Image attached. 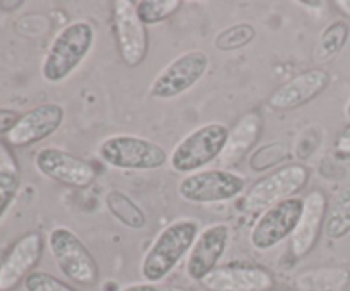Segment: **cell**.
<instances>
[{"label": "cell", "mask_w": 350, "mask_h": 291, "mask_svg": "<svg viewBox=\"0 0 350 291\" xmlns=\"http://www.w3.org/2000/svg\"><path fill=\"white\" fill-rule=\"evenodd\" d=\"M344 291H350V277H349V281H347V283H345V288H344Z\"/></svg>", "instance_id": "obj_34"}, {"label": "cell", "mask_w": 350, "mask_h": 291, "mask_svg": "<svg viewBox=\"0 0 350 291\" xmlns=\"http://www.w3.org/2000/svg\"><path fill=\"white\" fill-rule=\"evenodd\" d=\"M231 240V226L215 223L198 233L187 259V274L195 283H202L214 269H217Z\"/></svg>", "instance_id": "obj_14"}, {"label": "cell", "mask_w": 350, "mask_h": 291, "mask_svg": "<svg viewBox=\"0 0 350 291\" xmlns=\"http://www.w3.org/2000/svg\"><path fill=\"white\" fill-rule=\"evenodd\" d=\"M323 231L330 240H342L350 233V184L328 202Z\"/></svg>", "instance_id": "obj_20"}, {"label": "cell", "mask_w": 350, "mask_h": 291, "mask_svg": "<svg viewBox=\"0 0 350 291\" xmlns=\"http://www.w3.org/2000/svg\"><path fill=\"white\" fill-rule=\"evenodd\" d=\"M23 0H14V2H0V10H5V12H14L19 7H23Z\"/></svg>", "instance_id": "obj_30"}, {"label": "cell", "mask_w": 350, "mask_h": 291, "mask_svg": "<svg viewBox=\"0 0 350 291\" xmlns=\"http://www.w3.org/2000/svg\"><path fill=\"white\" fill-rule=\"evenodd\" d=\"M46 246L60 273L79 286L91 288L99 281V266L77 233L57 226L48 233Z\"/></svg>", "instance_id": "obj_5"}, {"label": "cell", "mask_w": 350, "mask_h": 291, "mask_svg": "<svg viewBox=\"0 0 350 291\" xmlns=\"http://www.w3.org/2000/svg\"><path fill=\"white\" fill-rule=\"evenodd\" d=\"M303 5H310V7H323L325 2H301Z\"/></svg>", "instance_id": "obj_32"}, {"label": "cell", "mask_w": 350, "mask_h": 291, "mask_svg": "<svg viewBox=\"0 0 350 291\" xmlns=\"http://www.w3.org/2000/svg\"><path fill=\"white\" fill-rule=\"evenodd\" d=\"M181 0H139L135 2L137 16L146 26H156L171 19L181 9Z\"/></svg>", "instance_id": "obj_24"}, {"label": "cell", "mask_w": 350, "mask_h": 291, "mask_svg": "<svg viewBox=\"0 0 350 291\" xmlns=\"http://www.w3.org/2000/svg\"><path fill=\"white\" fill-rule=\"evenodd\" d=\"M310 178L311 170L304 163L284 164L248 188L243 207L250 212H263L279 202L297 197V194L306 188Z\"/></svg>", "instance_id": "obj_6"}, {"label": "cell", "mask_w": 350, "mask_h": 291, "mask_svg": "<svg viewBox=\"0 0 350 291\" xmlns=\"http://www.w3.org/2000/svg\"><path fill=\"white\" fill-rule=\"evenodd\" d=\"M256 36V29L253 24L250 23H236L231 26L224 27L219 31L214 38V48L215 50L228 53V51L241 50V48L248 47Z\"/></svg>", "instance_id": "obj_23"}, {"label": "cell", "mask_w": 350, "mask_h": 291, "mask_svg": "<svg viewBox=\"0 0 350 291\" xmlns=\"http://www.w3.org/2000/svg\"><path fill=\"white\" fill-rule=\"evenodd\" d=\"M34 168L48 180L70 188H88L96 180V170L89 161L60 147L38 151L34 154Z\"/></svg>", "instance_id": "obj_11"}, {"label": "cell", "mask_w": 350, "mask_h": 291, "mask_svg": "<svg viewBox=\"0 0 350 291\" xmlns=\"http://www.w3.org/2000/svg\"><path fill=\"white\" fill-rule=\"evenodd\" d=\"M200 225L191 218H181L170 223L154 238L140 262V276L146 283H161L174 267L190 253L198 236Z\"/></svg>", "instance_id": "obj_1"}, {"label": "cell", "mask_w": 350, "mask_h": 291, "mask_svg": "<svg viewBox=\"0 0 350 291\" xmlns=\"http://www.w3.org/2000/svg\"><path fill=\"white\" fill-rule=\"evenodd\" d=\"M328 201L323 190L314 188L304 197L303 214L299 223L291 236V253L296 259L310 255L314 246L320 242V236L325 228V218H327Z\"/></svg>", "instance_id": "obj_17"}, {"label": "cell", "mask_w": 350, "mask_h": 291, "mask_svg": "<svg viewBox=\"0 0 350 291\" xmlns=\"http://www.w3.org/2000/svg\"><path fill=\"white\" fill-rule=\"evenodd\" d=\"M113 36L116 51L126 67H139L149 53V29L137 16L135 2H113Z\"/></svg>", "instance_id": "obj_9"}, {"label": "cell", "mask_w": 350, "mask_h": 291, "mask_svg": "<svg viewBox=\"0 0 350 291\" xmlns=\"http://www.w3.org/2000/svg\"><path fill=\"white\" fill-rule=\"evenodd\" d=\"M96 41V29L89 21H72L51 40L43 62L41 77L50 84H60L84 62Z\"/></svg>", "instance_id": "obj_2"}, {"label": "cell", "mask_w": 350, "mask_h": 291, "mask_svg": "<svg viewBox=\"0 0 350 291\" xmlns=\"http://www.w3.org/2000/svg\"><path fill=\"white\" fill-rule=\"evenodd\" d=\"M263 132V116L260 112H248L229 129L228 140L222 149L221 161L222 168L229 170L234 168L252 153L253 147L260 140Z\"/></svg>", "instance_id": "obj_18"}, {"label": "cell", "mask_w": 350, "mask_h": 291, "mask_svg": "<svg viewBox=\"0 0 350 291\" xmlns=\"http://www.w3.org/2000/svg\"><path fill=\"white\" fill-rule=\"evenodd\" d=\"M19 170V164H17L16 156L10 151L9 144H5L3 140H0V171H16Z\"/></svg>", "instance_id": "obj_28"}, {"label": "cell", "mask_w": 350, "mask_h": 291, "mask_svg": "<svg viewBox=\"0 0 350 291\" xmlns=\"http://www.w3.org/2000/svg\"><path fill=\"white\" fill-rule=\"evenodd\" d=\"M335 7H337V9L350 21V0H337V2H335Z\"/></svg>", "instance_id": "obj_31"}, {"label": "cell", "mask_w": 350, "mask_h": 291, "mask_svg": "<svg viewBox=\"0 0 350 291\" xmlns=\"http://www.w3.org/2000/svg\"><path fill=\"white\" fill-rule=\"evenodd\" d=\"M23 284L26 291H79L68 283L58 279L53 274L44 273V270L31 273Z\"/></svg>", "instance_id": "obj_25"}, {"label": "cell", "mask_w": 350, "mask_h": 291, "mask_svg": "<svg viewBox=\"0 0 350 291\" xmlns=\"http://www.w3.org/2000/svg\"><path fill=\"white\" fill-rule=\"evenodd\" d=\"M289 156V144L284 142V140H272V142L263 144L253 151L248 160V166L255 173H263V171L275 168L277 164L286 161Z\"/></svg>", "instance_id": "obj_22"}, {"label": "cell", "mask_w": 350, "mask_h": 291, "mask_svg": "<svg viewBox=\"0 0 350 291\" xmlns=\"http://www.w3.org/2000/svg\"><path fill=\"white\" fill-rule=\"evenodd\" d=\"M330 81V74L325 68H308V71L297 74L296 77L284 82L270 94V108L279 110V112H291V110L306 106L308 103L317 99L321 92L327 91Z\"/></svg>", "instance_id": "obj_16"}, {"label": "cell", "mask_w": 350, "mask_h": 291, "mask_svg": "<svg viewBox=\"0 0 350 291\" xmlns=\"http://www.w3.org/2000/svg\"><path fill=\"white\" fill-rule=\"evenodd\" d=\"M335 151H337L340 156L350 157V125L345 127L344 132L337 137V142H335Z\"/></svg>", "instance_id": "obj_29"}, {"label": "cell", "mask_w": 350, "mask_h": 291, "mask_svg": "<svg viewBox=\"0 0 350 291\" xmlns=\"http://www.w3.org/2000/svg\"><path fill=\"white\" fill-rule=\"evenodd\" d=\"M105 205L109 214L129 229L146 228L147 216L144 209L130 197L129 194L122 190H109L105 197Z\"/></svg>", "instance_id": "obj_19"}, {"label": "cell", "mask_w": 350, "mask_h": 291, "mask_svg": "<svg viewBox=\"0 0 350 291\" xmlns=\"http://www.w3.org/2000/svg\"><path fill=\"white\" fill-rule=\"evenodd\" d=\"M98 156L108 166L125 171L159 170L170 163V154L161 144L130 134L103 139L98 146Z\"/></svg>", "instance_id": "obj_3"}, {"label": "cell", "mask_w": 350, "mask_h": 291, "mask_svg": "<svg viewBox=\"0 0 350 291\" xmlns=\"http://www.w3.org/2000/svg\"><path fill=\"white\" fill-rule=\"evenodd\" d=\"M21 188V170L0 171V219L16 201Z\"/></svg>", "instance_id": "obj_26"}, {"label": "cell", "mask_w": 350, "mask_h": 291, "mask_svg": "<svg viewBox=\"0 0 350 291\" xmlns=\"http://www.w3.org/2000/svg\"><path fill=\"white\" fill-rule=\"evenodd\" d=\"M122 291H187V288L171 283H135L129 284Z\"/></svg>", "instance_id": "obj_27"}, {"label": "cell", "mask_w": 350, "mask_h": 291, "mask_svg": "<svg viewBox=\"0 0 350 291\" xmlns=\"http://www.w3.org/2000/svg\"><path fill=\"white\" fill-rule=\"evenodd\" d=\"M211 57L202 50H190L170 62L149 86V96L173 99L190 91L208 71Z\"/></svg>", "instance_id": "obj_8"}, {"label": "cell", "mask_w": 350, "mask_h": 291, "mask_svg": "<svg viewBox=\"0 0 350 291\" xmlns=\"http://www.w3.org/2000/svg\"><path fill=\"white\" fill-rule=\"evenodd\" d=\"M200 284L207 291H272L275 277L256 264H226L212 270Z\"/></svg>", "instance_id": "obj_15"}, {"label": "cell", "mask_w": 350, "mask_h": 291, "mask_svg": "<svg viewBox=\"0 0 350 291\" xmlns=\"http://www.w3.org/2000/svg\"><path fill=\"white\" fill-rule=\"evenodd\" d=\"M41 231H29L17 238L0 260V291H12L34 273L44 250Z\"/></svg>", "instance_id": "obj_13"}, {"label": "cell", "mask_w": 350, "mask_h": 291, "mask_svg": "<svg viewBox=\"0 0 350 291\" xmlns=\"http://www.w3.org/2000/svg\"><path fill=\"white\" fill-rule=\"evenodd\" d=\"M228 136L229 127L226 123L208 122L197 127L171 151L170 166L176 173H183V177L202 171L208 163L221 157Z\"/></svg>", "instance_id": "obj_4"}, {"label": "cell", "mask_w": 350, "mask_h": 291, "mask_svg": "<svg viewBox=\"0 0 350 291\" xmlns=\"http://www.w3.org/2000/svg\"><path fill=\"white\" fill-rule=\"evenodd\" d=\"M350 36V26L345 19H335L325 27L318 38L317 50H314V58L318 62L334 60L337 55L342 53V50L347 45Z\"/></svg>", "instance_id": "obj_21"}, {"label": "cell", "mask_w": 350, "mask_h": 291, "mask_svg": "<svg viewBox=\"0 0 350 291\" xmlns=\"http://www.w3.org/2000/svg\"><path fill=\"white\" fill-rule=\"evenodd\" d=\"M345 115H347V118L350 120V99H349L347 106H345Z\"/></svg>", "instance_id": "obj_33"}, {"label": "cell", "mask_w": 350, "mask_h": 291, "mask_svg": "<svg viewBox=\"0 0 350 291\" xmlns=\"http://www.w3.org/2000/svg\"><path fill=\"white\" fill-rule=\"evenodd\" d=\"M304 199L293 197L265 209L250 229V243L258 252L275 249L291 238L303 214Z\"/></svg>", "instance_id": "obj_10"}, {"label": "cell", "mask_w": 350, "mask_h": 291, "mask_svg": "<svg viewBox=\"0 0 350 291\" xmlns=\"http://www.w3.org/2000/svg\"><path fill=\"white\" fill-rule=\"evenodd\" d=\"M65 110L58 103H43L19 115L12 129L5 134V142L12 147H29L53 136L64 123Z\"/></svg>", "instance_id": "obj_12"}, {"label": "cell", "mask_w": 350, "mask_h": 291, "mask_svg": "<svg viewBox=\"0 0 350 291\" xmlns=\"http://www.w3.org/2000/svg\"><path fill=\"white\" fill-rule=\"evenodd\" d=\"M246 178L226 168L202 170L185 175L178 184V195L190 204H219L239 197Z\"/></svg>", "instance_id": "obj_7"}]
</instances>
